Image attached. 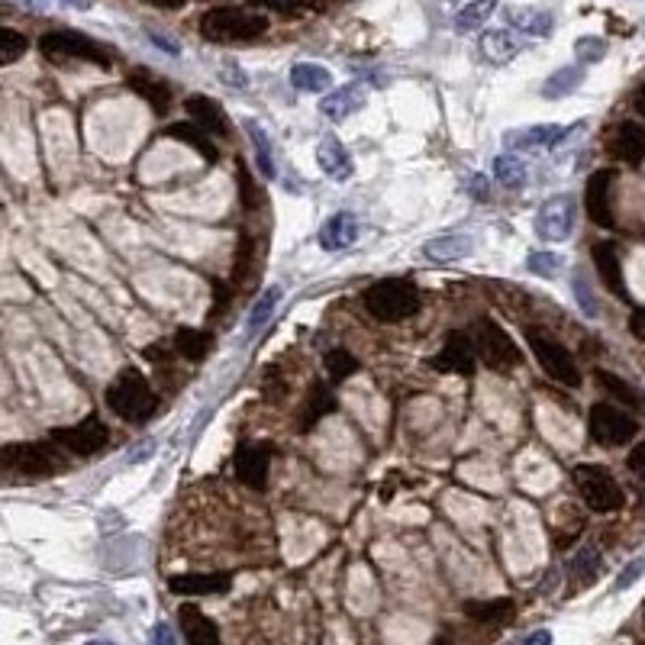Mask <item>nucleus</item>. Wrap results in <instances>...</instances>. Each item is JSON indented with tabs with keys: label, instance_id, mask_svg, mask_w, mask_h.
I'll return each mask as SVG.
<instances>
[{
	"label": "nucleus",
	"instance_id": "nucleus-1",
	"mask_svg": "<svg viewBox=\"0 0 645 645\" xmlns=\"http://www.w3.org/2000/svg\"><path fill=\"white\" fill-rule=\"evenodd\" d=\"M268 30V17L242 7H213L200 17V36L207 42H252Z\"/></svg>",
	"mask_w": 645,
	"mask_h": 645
},
{
	"label": "nucleus",
	"instance_id": "nucleus-2",
	"mask_svg": "<svg viewBox=\"0 0 645 645\" xmlns=\"http://www.w3.org/2000/svg\"><path fill=\"white\" fill-rule=\"evenodd\" d=\"M365 307L381 323H400L420 310V291L407 278H384L365 291Z\"/></svg>",
	"mask_w": 645,
	"mask_h": 645
},
{
	"label": "nucleus",
	"instance_id": "nucleus-3",
	"mask_svg": "<svg viewBox=\"0 0 645 645\" xmlns=\"http://www.w3.org/2000/svg\"><path fill=\"white\" fill-rule=\"evenodd\" d=\"M107 407L123 420H149L155 407H159V397L149 387V381L142 378V371L136 368H123L120 378L107 387Z\"/></svg>",
	"mask_w": 645,
	"mask_h": 645
},
{
	"label": "nucleus",
	"instance_id": "nucleus-4",
	"mask_svg": "<svg viewBox=\"0 0 645 645\" xmlns=\"http://www.w3.org/2000/svg\"><path fill=\"white\" fill-rule=\"evenodd\" d=\"M471 342H475V352L481 362L491 371H500V375L520 368V362H523V355L516 349V342L510 339V333L491 317H478L471 323Z\"/></svg>",
	"mask_w": 645,
	"mask_h": 645
},
{
	"label": "nucleus",
	"instance_id": "nucleus-5",
	"mask_svg": "<svg viewBox=\"0 0 645 645\" xmlns=\"http://www.w3.org/2000/svg\"><path fill=\"white\" fill-rule=\"evenodd\" d=\"M4 465L20 471L23 478H49L68 468V452L55 442H26V446H7Z\"/></svg>",
	"mask_w": 645,
	"mask_h": 645
},
{
	"label": "nucleus",
	"instance_id": "nucleus-6",
	"mask_svg": "<svg viewBox=\"0 0 645 645\" xmlns=\"http://www.w3.org/2000/svg\"><path fill=\"white\" fill-rule=\"evenodd\" d=\"M39 52L46 55L52 62H91V65H100V68H110V52L94 42L91 36L84 33H75V30H55V33H46L39 39Z\"/></svg>",
	"mask_w": 645,
	"mask_h": 645
},
{
	"label": "nucleus",
	"instance_id": "nucleus-7",
	"mask_svg": "<svg viewBox=\"0 0 645 645\" xmlns=\"http://www.w3.org/2000/svg\"><path fill=\"white\" fill-rule=\"evenodd\" d=\"M571 475H575V487H578L581 500L587 504V510L613 513V510L623 507V487L616 484V478L604 465H587L584 462L571 471Z\"/></svg>",
	"mask_w": 645,
	"mask_h": 645
},
{
	"label": "nucleus",
	"instance_id": "nucleus-8",
	"mask_svg": "<svg viewBox=\"0 0 645 645\" xmlns=\"http://www.w3.org/2000/svg\"><path fill=\"white\" fill-rule=\"evenodd\" d=\"M526 342H529V349H533L539 368L546 371L552 381L565 384V387L581 384V371L575 365V355H571L562 342H555L552 336L539 333V329H526Z\"/></svg>",
	"mask_w": 645,
	"mask_h": 645
},
{
	"label": "nucleus",
	"instance_id": "nucleus-9",
	"mask_svg": "<svg viewBox=\"0 0 645 645\" xmlns=\"http://www.w3.org/2000/svg\"><path fill=\"white\" fill-rule=\"evenodd\" d=\"M587 433H591L597 446L616 449V446H626L639 433V423L613 404H594L591 413H587Z\"/></svg>",
	"mask_w": 645,
	"mask_h": 645
},
{
	"label": "nucleus",
	"instance_id": "nucleus-10",
	"mask_svg": "<svg viewBox=\"0 0 645 645\" xmlns=\"http://www.w3.org/2000/svg\"><path fill=\"white\" fill-rule=\"evenodd\" d=\"M52 442L62 446L68 455H97L107 449L110 442V429L104 426V420L91 413L88 420H81L78 426H62V429H52Z\"/></svg>",
	"mask_w": 645,
	"mask_h": 645
},
{
	"label": "nucleus",
	"instance_id": "nucleus-11",
	"mask_svg": "<svg viewBox=\"0 0 645 645\" xmlns=\"http://www.w3.org/2000/svg\"><path fill=\"white\" fill-rule=\"evenodd\" d=\"M575 197L555 194L536 210V236L546 242H565L575 229Z\"/></svg>",
	"mask_w": 645,
	"mask_h": 645
},
{
	"label": "nucleus",
	"instance_id": "nucleus-12",
	"mask_svg": "<svg viewBox=\"0 0 645 645\" xmlns=\"http://www.w3.org/2000/svg\"><path fill=\"white\" fill-rule=\"evenodd\" d=\"M475 362H478V352H475V342H471V333H462V329H452L442 342L439 355L429 358V368L436 371H452V375H465L471 378L475 375Z\"/></svg>",
	"mask_w": 645,
	"mask_h": 645
},
{
	"label": "nucleus",
	"instance_id": "nucleus-13",
	"mask_svg": "<svg viewBox=\"0 0 645 645\" xmlns=\"http://www.w3.org/2000/svg\"><path fill=\"white\" fill-rule=\"evenodd\" d=\"M271 471V449L265 442H242L236 449V475L252 491H265Z\"/></svg>",
	"mask_w": 645,
	"mask_h": 645
},
{
	"label": "nucleus",
	"instance_id": "nucleus-14",
	"mask_svg": "<svg viewBox=\"0 0 645 645\" xmlns=\"http://www.w3.org/2000/svg\"><path fill=\"white\" fill-rule=\"evenodd\" d=\"M571 136V129L555 126V123H542V126H523V129H510L504 136L510 152H529V149H552L562 146V142Z\"/></svg>",
	"mask_w": 645,
	"mask_h": 645
},
{
	"label": "nucleus",
	"instance_id": "nucleus-15",
	"mask_svg": "<svg viewBox=\"0 0 645 645\" xmlns=\"http://www.w3.org/2000/svg\"><path fill=\"white\" fill-rule=\"evenodd\" d=\"M613 181H616V171L613 168H600L587 178V217H591L597 226L610 229L613 226V210H610V191H613Z\"/></svg>",
	"mask_w": 645,
	"mask_h": 645
},
{
	"label": "nucleus",
	"instance_id": "nucleus-16",
	"mask_svg": "<svg viewBox=\"0 0 645 645\" xmlns=\"http://www.w3.org/2000/svg\"><path fill=\"white\" fill-rule=\"evenodd\" d=\"M365 100H368L365 84H362V81H349V84H342V88H336L333 94H326V97L320 100V110H323L326 120L342 123V120H349L352 113L362 110Z\"/></svg>",
	"mask_w": 645,
	"mask_h": 645
},
{
	"label": "nucleus",
	"instance_id": "nucleus-17",
	"mask_svg": "<svg viewBox=\"0 0 645 645\" xmlns=\"http://www.w3.org/2000/svg\"><path fill=\"white\" fill-rule=\"evenodd\" d=\"M184 110L191 113V120L204 129L207 136H217V139L229 136V117L220 107V100H213L207 94H191L188 100H184Z\"/></svg>",
	"mask_w": 645,
	"mask_h": 645
},
{
	"label": "nucleus",
	"instance_id": "nucleus-18",
	"mask_svg": "<svg viewBox=\"0 0 645 645\" xmlns=\"http://www.w3.org/2000/svg\"><path fill=\"white\" fill-rule=\"evenodd\" d=\"M610 152L613 159L626 162L629 168H639L645 162V126L633 120L620 123L610 136Z\"/></svg>",
	"mask_w": 645,
	"mask_h": 645
},
{
	"label": "nucleus",
	"instance_id": "nucleus-19",
	"mask_svg": "<svg viewBox=\"0 0 645 645\" xmlns=\"http://www.w3.org/2000/svg\"><path fill=\"white\" fill-rule=\"evenodd\" d=\"M233 587L229 571H210V575H175L168 578V591L181 597H207V594H226Z\"/></svg>",
	"mask_w": 645,
	"mask_h": 645
},
{
	"label": "nucleus",
	"instance_id": "nucleus-20",
	"mask_svg": "<svg viewBox=\"0 0 645 645\" xmlns=\"http://www.w3.org/2000/svg\"><path fill=\"white\" fill-rule=\"evenodd\" d=\"M591 258H594V268H597V275H600V284L613 294V297H620L626 300V281H623V265H620V252H616V246L607 239V242H597V246L591 249Z\"/></svg>",
	"mask_w": 645,
	"mask_h": 645
},
{
	"label": "nucleus",
	"instance_id": "nucleus-21",
	"mask_svg": "<svg viewBox=\"0 0 645 645\" xmlns=\"http://www.w3.org/2000/svg\"><path fill=\"white\" fill-rule=\"evenodd\" d=\"M178 626H181V636L188 639V645H223L217 623H213L210 616L194 604H181Z\"/></svg>",
	"mask_w": 645,
	"mask_h": 645
},
{
	"label": "nucleus",
	"instance_id": "nucleus-22",
	"mask_svg": "<svg viewBox=\"0 0 645 645\" xmlns=\"http://www.w3.org/2000/svg\"><path fill=\"white\" fill-rule=\"evenodd\" d=\"M317 162H320V171L326 178L333 181H349L355 175V162L349 149L342 146V139L336 136H323L320 146H317Z\"/></svg>",
	"mask_w": 645,
	"mask_h": 645
},
{
	"label": "nucleus",
	"instance_id": "nucleus-23",
	"mask_svg": "<svg viewBox=\"0 0 645 645\" xmlns=\"http://www.w3.org/2000/svg\"><path fill=\"white\" fill-rule=\"evenodd\" d=\"M126 84H129V88H133L139 97H146L149 107H152L155 113H168V107H171V84H168L165 78H155L152 71L136 68V71H129Z\"/></svg>",
	"mask_w": 645,
	"mask_h": 645
},
{
	"label": "nucleus",
	"instance_id": "nucleus-24",
	"mask_svg": "<svg viewBox=\"0 0 645 645\" xmlns=\"http://www.w3.org/2000/svg\"><path fill=\"white\" fill-rule=\"evenodd\" d=\"M358 239V217L349 210L336 213V217H329L320 229V246L326 252H342L349 249L352 242Z\"/></svg>",
	"mask_w": 645,
	"mask_h": 645
},
{
	"label": "nucleus",
	"instance_id": "nucleus-25",
	"mask_svg": "<svg viewBox=\"0 0 645 645\" xmlns=\"http://www.w3.org/2000/svg\"><path fill=\"white\" fill-rule=\"evenodd\" d=\"M481 55L491 65H507V62H513L516 55H520L523 49H526V42L523 39H516L510 30H487L484 36H481Z\"/></svg>",
	"mask_w": 645,
	"mask_h": 645
},
{
	"label": "nucleus",
	"instance_id": "nucleus-26",
	"mask_svg": "<svg viewBox=\"0 0 645 645\" xmlns=\"http://www.w3.org/2000/svg\"><path fill=\"white\" fill-rule=\"evenodd\" d=\"M504 20L529 36H552V30H555L552 10H542V7H507Z\"/></svg>",
	"mask_w": 645,
	"mask_h": 645
},
{
	"label": "nucleus",
	"instance_id": "nucleus-27",
	"mask_svg": "<svg viewBox=\"0 0 645 645\" xmlns=\"http://www.w3.org/2000/svg\"><path fill=\"white\" fill-rule=\"evenodd\" d=\"M471 252H475V239L465 233L436 236L423 246V255L433 258V262H458V258H468Z\"/></svg>",
	"mask_w": 645,
	"mask_h": 645
},
{
	"label": "nucleus",
	"instance_id": "nucleus-28",
	"mask_svg": "<svg viewBox=\"0 0 645 645\" xmlns=\"http://www.w3.org/2000/svg\"><path fill=\"white\" fill-rule=\"evenodd\" d=\"M242 126H246L249 142H252V152H255V168H258V175H262L265 181L278 178V168H275V152H271V139H268V133H265V126H258L255 120H242Z\"/></svg>",
	"mask_w": 645,
	"mask_h": 645
},
{
	"label": "nucleus",
	"instance_id": "nucleus-29",
	"mask_svg": "<svg viewBox=\"0 0 645 645\" xmlns=\"http://www.w3.org/2000/svg\"><path fill=\"white\" fill-rule=\"evenodd\" d=\"M165 136L168 139H175V142H184V146H191L197 155H204V159L213 165L220 159V152H217V146L210 142V136L200 129L197 123H175V126H168L165 129Z\"/></svg>",
	"mask_w": 645,
	"mask_h": 645
},
{
	"label": "nucleus",
	"instance_id": "nucleus-30",
	"mask_svg": "<svg viewBox=\"0 0 645 645\" xmlns=\"http://www.w3.org/2000/svg\"><path fill=\"white\" fill-rule=\"evenodd\" d=\"M291 84L300 94H323L333 88V75H329V68L317 62H300L291 68Z\"/></svg>",
	"mask_w": 645,
	"mask_h": 645
},
{
	"label": "nucleus",
	"instance_id": "nucleus-31",
	"mask_svg": "<svg viewBox=\"0 0 645 645\" xmlns=\"http://www.w3.org/2000/svg\"><path fill=\"white\" fill-rule=\"evenodd\" d=\"M213 349V336L204 333V329H191V326H181L175 333V352L188 362H204Z\"/></svg>",
	"mask_w": 645,
	"mask_h": 645
},
{
	"label": "nucleus",
	"instance_id": "nucleus-32",
	"mask_svg": "<svg viewBox=\"0 0 645 645\" xmlns=\"http://www.w3.org/2000/svg\"><path fill=\"white\" fill-rule=\"evenodd\" d=\"M513 613V600L510 597H494V600H468L465 616L478 623H504Z\"/></svg>",
	"mask_w": 645,
	"mask_h": 645
},
{
	"label": "nucleus",
	"instance_id": "nucleus-33",
	"mask_svg": "<svg viewBox=\"0 0 645 645\" xmlns=\"http://www.w3.org/2000/svg\"><path fill=\"white\" fill-rule=\"evenodd\" d=\"M581 81H584V65L581 62L578 65H565V68H558L555 75L546 78V84H542V97H546V100L568 97Z\"/></svg>",
	"mask_w": 645,
	"mask_h": 645
},
{
	"label": "nucleus",
	"instance_id": "nucleus-34",
	"mask_svg": "<svg viewBox=\"0 0 645 645\" xmlns=\"http://www.w3.org/2000/svg\"><path fill=\"white\" fill-rule=\"evenodd\" d=\"M494 178H497V184H504L507 191H520L526 184V178H529L526 162L520 159V155H513V152L497 155V159H494Z\"/></svg>",
	"mask_w": 645,
	"mask_h": 645
},
{
	"label": "nucleus",
	"instance_id": "nucleus-35",
	"mask_svg": "<svg viewBox=\"0 0 645 645\" xmlns=\"http://www.w3.org/2000/svg\"><path fill=\"white\" fill-rule=\"evenodd\" d=\"M497 10V0H468V4L455 13V26L462 33L468 30H478L487 20H491V13Z\"/></svg>",
	"mask_w": 645,
	"mask_h": 645
},
{
	"label": "nucleus",
	"instance_id": "nucleus-36",
	"mask_svg": "<svg viewBox=\"0 0 645 645\" xmlns=\"http://www.w3.org/2000/svg\"><path fill=\"white\" fill-rule=\"evenodd\" d=\"M597 381L604 384V391L613 394L616 400H620V404L633 407V410H642V407H645V397H642L629 381H623L620 375H610V371H597Z\"/></svg>",
	"mask_w": 645,
	"mask_h": 645
},
{
	"label": "nucleus",
	"instance_id": "nucleus-37",
	"mask_svg": "<svg viewBox=\"0 0 645 645\" xmlns=\"http://www.w3.org/2000/svg\"><path fill=\"white\" fill-rule=\"evenodd\" d=\"M278 300H281V288H278V284H271V288H265L262 294H258L255 307H252V313H249V323H246L249 336H252V333H258V329H262V326L271 320V313H275Z\"/></svg>",
	"mask_w": 645,
	"mask_h": 645
},
{
	"label": "nucleus",
	"instance_id": "nucleus-38",
	"mask_svg": "<svg viewBox=\"0 0 645 645\" xmlns=\"http://www.w3.org/2000/svg\"><path fill=\"white\" fill-rule=\"evenodd\" d=\"M355 371H358V362H355V355H349L346 349H333L326 355V378L333 384L352 378Z\"/></svg>",
	"mask_w": 645,
	"mask_h": 645
},
{
	"label": "nucleus",
	"instance_id": "nucleus-39",
	"mask_svg": "<svg viewBox=\"0 0 645 645\" xmlns=\"http://www.w3.org/2000/svg\"><path fill=\"white\" fill-rule=\"evenodd\" d=\"M562 265H565V258L558 255V252H533L526 258V268L533 271V275H539V278H558L562 275Z\"/></svg>",
	"mask_w": 645,
	"mask_h": 645
},
{
	"label": "nucleus",
	"instance_id": "nucleus-40",
	"mask_svg": "<svg viewBox=\"0 0 645 645\" xmlns=\"http://www.w3.org/2000/svg\"><path fill=\"white\" fill-rule=\"evenodd\" d=\"M26 49H30L26 36H20L17 30H10V26L0 30V65H13Z\"/></svg>",
	"mask_w": 645,
	"mask_h": 645
},
{
	"label": "nucleus",
	"instance_id": "nucleus-41",
	"mask_svg": "<svg viewBox=\"0 0 645 645\" xmlns=\"http://www.w3.org/2000/svg\"><path fill=\"white\" fill-rule=\"evenodd\" d=\"M597 568H600L597 549H581L575 558H571V575H578L581 584H591L597 578Z\"/></svg>",
	"mask_w": 645,
	"mask_h": 645
},
{
	"label": "nucleus",
	"instance_id": "nucleus-42",
	"mask_svg": "<svg viewBox=\"0 0 645 645\" xmlns=\"http://www.w3.org/2000/svg\"><path fill=\"white\" fill-rule=\"evenodd\" d=\"M313 407H307V413H304V429H310V426H317V420L323 417V413H329V410H336V400L326 394V387L323 384H317L313 387Z\"/></svg>",
	"mask_w": 645,
	"mask_h": 645
},
{
	"label": "nucleus",
	"instance_id": "nucleus-43",
	"mask_svg": "<svg viewBox=\"0 0 645 645\" xmlns=\"http://www.w3.org/2000/svg\"><path fill=\"white\" fill-rule=\"evenodd\" d=\"M575 52H578V59H581V65H587V62H600L607 55V42L604 39H594V36H584V39H578L575 42Z\"/></svg>",
	"mask_w": 645,
	"mask_h": 645
},
{
	"label": "nucleus",
	"instance_id": "nucleus-44",
	"mask_svg": "<svg viewBox=\"0 0 645 645\" xmlns=\"http://www.w3.org/2000/svg\"><path fill=\"white\" fill-rule=\"evenodd\" d=\"M255 265V239L252 236H242L239 239V255H236V281H242L249 275V268Z\"/></svg>",
	"mask_w": 645,
	"mask_h": 645
},
{
	"label": "nucleus",
	"instance_id": "nucleus-45",
	"mask_svg": "<svg viewBox=\"0 0 645 645\" xmlns=\"http://www.w3.org/2000/svg\"><path fill=\"white\" fill-rule=\"evenodd\" d=\"M571 284H575V300L581 304V310L587 313V317H597V300L591 297V291H587L584 278H581V275H575V278H571Z\"/></svg>",
	"mask_w": 645,
	"mask_h": 645
},
{
	"label": "nucleus",
	"instance_id": "nucleus-46",
	"mask_svg": "<svg viewBox=\"0 0 645 645\" xmlns=\"http://www.w3.org/2000/svg\"><path fill=\"white\" fill-rule=\"evenodd\" d=\"M249 7H265V10H275V13H294L300 7H307L304 0H249Z\"/></svg>",
	"mask_w": 645,
	"mask_h": 645
},
{
	"label": "nucleus",
	"instance_id": "nucleus-47",
	"mask_svg": "<svg viewBox=\"0 0 645 645\" xmlns=\"http://www.w3.org/2000/svg\"><path fill=\"white\" fill-rule=\"evenodd\" d=\"M642 571H645V562H642V558H636V562H629V565L623 568V575L616 578V591H626V587H633V584L639 581Z\"/></svg>",
	"mask_w": 645,
	"mask_h": 645
},
{
	"label": "nucleus",
	"instance_id": "nucleus-48",
	"mask_svg": "<svg viewBox=\"0 0 645 645\" xmlns=\"http://www.w3.org/2000/svg\"><path fill=\"white\" fill-rule=\"evenodd\" d=\"M239 184H242V188H239V191H242V204H246V207H258V197H255L252 178H249V171H246V168L239 171Z\"/></svg>",
	"mask_w": 645,
	"mask_h": 645
},
{
	"label": "nucleus",
	"instance_id": "nucleus-49",
	"mask_svg": "<svg viewBox=\"0 0 645 645\" xmlns=\"http://www.w3.org/2000/svg\"><path fill=\"white\" fill-rule=\"evenodd\" d=\"M626 465H629V471H636V475H645V442H639V446L629 452Z\"/></svg>",
	"mask_w": 645,
	"mask_h": 645
},
{
	"label": "nucleus",
	"instance_id": "nucleus-50",
	"mask_svg": "<svg viewBox=\"0 0 645 645\" xmlns=\"http://www.w3.org/2000/svg\"><path fill=\"white\" fill-rule=\"evenodd\" d=\"M629 333L645 342V307L633 310V317H629Z\"/></svg>",
	"mask_w": 645,
	"mask_h": 645
},
{
	"label": "nucleus",
	"instance_id": "nucleus-51",
	"mask_svg": "<svg viewBox=\"0 0 645 645\" xmlns=\"http://www.w3.org/2000/svg\"><path fill=\"white\" fill-rule=\"evenodd\" d=\"M152 645H175V636H171V626L159 623L152 629Z\"/></svg>",
	"mask_w": 645,
	"mask_h": 645
},
{
	"label": "nucleus",
	"instance_id": "nucleus-52",
	"mask_svg": "<svg viewBox=\"0 0 645 645\" xmlns=\"http://www.w3.org/2000/svg\"><path fill=\"white\" fill-rule=\"evenodd\" d=\"M223 81L229 84V88H233V84H236V88H246V78H242V71L236 65L233 68H223Z\"/></svg>",
	"mask_w": 645,
	"mask_h": 645
},
{
	"label": "nucleus",
	"instance_id": "nucleus-53",
	"mask_svg": "<svg viewBox=\"0 0 645 645\" xmlns=\"http://www.w3.org/2000/svg\"><path fill=\"white\" fill-rule=\"evenodd\" d=\"M520 645H552V633H549V629H539V633L526 636Z\"/></svg>",
	"mask_w": 645,
	"mask_h": 645
},
{
	"label": "nucleus",
	"instance_id": "nucleus-54",
	"mask_svg": "<svg viewBox=\"0 0 645 645\" xmlns=\"http://www.w3.org/2000/svg\"><path fill=\"white\" fill-rule=\"evenodd\" d=\"M149 39L155 42V46H162L168 55H178V46H175V42H168L165 36H159V33H149Z\"/></svg>",
	"mask_w": 645,
	"mask_h": 645
},
{
	"label": "nucleus",
	"instance_id": "nucleus-55",
	"mask_svg": "<svg viewBox=\"0 0 645 645\" xmlns=\"http://www.w3.org/2000/svg\"><path fill=\"white\" fill-rule=\"evenodd\" d=\"M146 4L159 7V10H178V7L188 4V0H146Z\"/></svg>",
	"mask_w": 645,
	"mask_h": 645
},
{
	"label": "nucleus",
	"instance_id": "nucleus-56",
	"mask_svg": "<svg viewBox=\"0 0 645 645\" xmlns=\"http://www.w3.org/2000/svg\"><path fill=\"white\" fill-rule=\"evenodd\" d=\"M633 107L639 110V117H645V84L636 91V97H633Z\"/></svg>",
	"mask_w": 645,
	"mask_h": 645
},
{
	"label": "nucleus",
	"instance_id": "nucleus-57",
	"mask_svg": "<svg viewBox=\"0 0 645 645\" xmlns=\"http://www.w3.org/2000/svg\"><path fill=\"white\" fill-rule=\"evenodd\" d=\"M65 4H71V7H78V10H88L94 0H65Z\"/></svg>",
	"mask_w": 645,
	"mask_h": 645
},
{
	"label": "nucleus",
	"instance_id": "nucleus-58",
	"mask_svg": "<svg viewBox=\"0 0 645 645\" xmlns=\"http://www.w3.org/2000/svg\"><path fill=\"white\" fill-rule=\"evenodd\" d=\"M307 7H329V4H339V0H304Z\"/></svg>",
	"mask_w": 645,
	"mask_h": 645
},
{
	"label": "nucleus",
	"instance_id": "nucleus-59",
	"mask_svg": "<svg viewBox=\"0 0 645 645\" xmlns=\"http://www.w3.org/2000/svg\"><path fill=\"white\" fill-rule=\"evenodd\" d=\"M88 645H117V642H110V639H91Z\"/></svg>",
	"mask_w": 645,
	"mask_h": 645
},
{
	"label": "nucleus",
	"instance_id": "nucleus-60",
	"mask_svg": "<svg viewBox=\"0 0 645 645\" xmlns=\"http://www.w3.org/2000/svg\"><path fill=\"white\" fill-rule=\"evenodd\" d=\"M436 645H452V642H449V639H439Z\"/></svg>",
	"mask_w": 645,
	"mask_h": 645
}]
</instances>
